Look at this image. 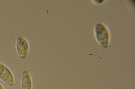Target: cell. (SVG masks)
<instances>
[{"label":"cell","mask_w":135,"mask_h":89,"mask_svg":"<svg viewBox=\"0 0 135 89\" xmlns=\"http://www.w3.org/2000/svg\"><path fill=\"white\" fill-rule=\"evenodd\" d=\"M0 79L9 86L14 84V79L11 71L5 66L0 63Z\"/></svg>","instance_id":"cell-1"},{"label":"cell","mask_w":135,"mask_h":89,"mask_svg":"<svg viewBox=\"0 0 135 89\" xmlns=\"http://www.w3.org/2000/svg\"><path fill=\"white\" fill-rule=\"evenodd\" d=\"M21 89H32V83L31 75L27 71H25L22 75Z\"/></svg>","instance_id":"cell-3"},{"label":"cell","mask_w":135,"mask_h":89,"mask_svg":"<svg viewBox=\"0 0 135 89\" xmlns=\"http://www.w3.org/2000/svg\"><path fill=\"white\" fill-rule=\"evenodd\" d=\"M0 89H4L3 88V86H2V85L0 84Z\"/></svg>","instance_id":"cell-4"},{"label":"cell","mask_w":135,"mask_h":89,"mask_svg":"<svg viewBox=\"0 0 135 89\" xmlns=\"http://www.w3.org/2000/svg\"><path fill=\"white\" fill-rule=\"evenodd\" d=\"M17 50L20 58L25 59L28 50V44L27 41L22 37H19L17 41Z\"/></svg>","instance_id":"cell-2"}]
</instances>
